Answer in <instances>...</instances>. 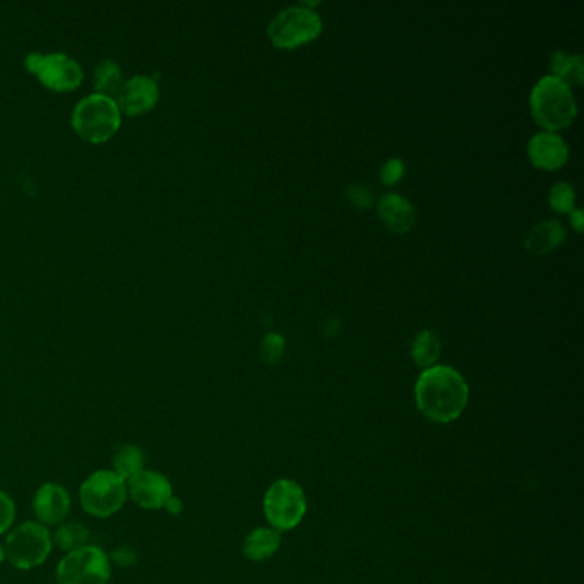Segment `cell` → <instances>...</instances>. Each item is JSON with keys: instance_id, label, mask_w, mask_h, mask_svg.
Wrapping results in <instances>:
<instances>
[{"instance_id": "obj_1", "label": "cell", "mask_w": 584, "mask_h": 584, "mask_svg": "<svg viewBox=\"0 0 584 584\" xmlns=\"http://www.w3.org/2000/svg\"><path fill=\"white\" fill-rule=\"evenodd\" d=\"M468 384L458 370L447 365L425 369L415 384L417 408L437 424H449L465 412Z\"/></svg>"}, {"instance_id": "obj_2", "label": "cell", "mask_w": 584, "mask_h": 584, "mask_svg": "<svg viewBox=\"0 0 584 584\" xmlns=\"http://www.w3.org/2000/svg\"><path fill=\"white\" fill-rule=\"evenodd\" d=\"M531 114L547 132L561 131L573 124L578 114L571 86L555 76H543L530 95Z\"/></svg>"}, {"instance_id": "obj_3", "label": "cell", "mask_w": 584, "mask_h": 584, "mask_svg": "<svg viewBox=\"0 0 584 584\" xmlns=\"http://www.w3.org/2000/svg\"><path fill=\"white\" fill-rule=\"evenodd\" d=\"M72 126L81 138L91 143H103L112 138L120 126V108L112 96H86L74 108Z\"/></svg>"}, {"instance_id": "obj_4", "label": "cell", "mask_w": 584, "mask_h": 584, "mask_svg": "<svg viewBox=\"0 0 584 584\" xmlns=\"http://www.w3.org/2000/svg\"><path fill=\"white\" fill-rule=\"evenodd\" d=\"M79 499L90 516L110 518L126 504V482L114 470L95 471L81 485Z\"/></svg>"}, {"instance_id": "obj_5", "label": "cell", "mask_w": 584, "mask_h": 584, "mask_svg": "<svg viewBox=\"0 0 584 584\" xmlns=\"http://www.w3.org/2000/svg\"><path fill=\"white\" fill-rule=\"evenodd\" d=\"M322 19L307 4L292 6L278 12L269 23L268 36L278 48H297L321 35Z\"/></svg>"}, {"instance_id": "obj_6", "label": "cell", "mask_w": 584, "mask_h": 584, "mask_svg": "<svg viewBox=\"0 0 584 584\" xmlns=\"http://www.w3.org/2000/svg\"><path fill=\"white\" fill-rule=\"evenodd\" d=\"M52 545L54 542L47 526L38 521H26L11 531L4 549L6 559H9L12 566L28 571L47 561Z\"/></svg>"}, {"instance_id": "obj_7", "label": "cell", "mask_w": 584, "mask_h": 584, "mask_svg": "<svg viewBox=\"0 0 584 584\" xmlns=\"http://www.w3.org/2000/svg\"><path fill=\"white\" fill-rule=\"evenodd\" d=\"M307 511V501L302 487L293 480H278L269 487L264 497V514L276 530L297 528Z\"/></svg>"}, {"instance_id": "obj_8", "label": "cell", "mask_w": 584, "mask_h": 584, "mask_svg": "<svg viewBox=\"0 0 584 584\" xmlns=\"http://www.w3.org/2000/svg\"><path fill=\"white\" fill-rule=\"evenodd\" d=\"M110 574L108 555L95 545H84L59 562L57 584H107Z\"/></svg>"}, {"instance_id": "obj_9", "label": "cell", "mask_w": 584, "mask_h": 584, "mask_svg": "<svg viewBox=\"0 0 584 584\" xmlns=\"http://www.w3.org/2000/svg\"><path fill=\"white\" fill-rule=\"evenodd\" d=\"M26 67L38 74L47 88L55 91L74 90L83 79V69L78 60L64 52L54 54H30L26 57Z\"/></svg>"}, {"instance_id": "obj_10", "label": "cell", "mask_w": 584, "mask_h": 584, "mask_svg": "<svg viewBox=\"0 0 584 584\" xmlns=\"http://www.w3.org/2000/svg\"><path fill=\"white\" fill-rule=\"evenodd\" d=\"M127 492L143 509H165L173 497L172 483L158 471H141L129 482Z\"/></svg>"}, {"instance_id": "obj_11", "label": "cell", "mask_w": 584, "mask_h": 584, "mask_svg": "<svg viewBox=\"0 0 584 584\" xmlns=\"http://www.w3.org/2000/svg\"><path fill=\"white\" fill-rule=\"evenodd\" d=\"M33 509L43 526L60 525L71 513V495L59 483H45L35 494Z\"/></svg>"}, {"instance_id": "obj_12", "label": "cell", "mask_w": 584, "mask_h": 584, "mask_svg": "<svg viewBox=\"0 0 584 584\" xmlns=\"http://www.w3.org/2000/svg\"><path fill=\"white\" fill-rule=\"evenodd\" d=\"M160 90L155 78L151 76H134L126 83L122 84L119 91L120 110L126 114L138 115L148 112L149 108L155 107L158 102Z\"/></svg>"}, {"instance_id": "obj_13", "label": "cell", "mask_w": 584, "mask_h": 584, "mask_svg": "<svg viewBox=\"0 0 584 584\" xmlns=\"http://www.w3.org/2000/svg\"><path fill=\"white\" fill-rule=\"evenodd\" d=\"M528 156L531 163L543 170H557L566 165L569 148L566 141L555 132H538L528 143Z\"/></svg>"}, {"instance_id": "obj_14", "label": "cell", "mask_w": 584, "mask_h": 584, "mask_svg": "<svg viewBox=\"0 0 584 584\" xmlns=\"http://www.w3.org/2000/svg\"><path fill=\"white\" fill-rule=\"evenodd\" d=\"M377 213L382 223L394 233H406L415 225V208L400 194H384L377 204Z\"/></svg>"}, {"instance_id": "obj_15", "label": "cell", "mask_w": 584, "mask_h": 584, "mask_svg": "<svg viewBox=\"0 0 584 584\" xmlns=\"http://www.w3.org/2000/svg\"><path fill=\"white\" fill-rule=\"evenodd\" d=\"M566 240V228L561 221L547 220L540 221L530 232L526 233L525 247L531 254H547L554 251Z\"/></svg>"}, {"instance_id": "obj_16", "label": "cell", "mask_w": 584, "mask_h": 584, "mask_svg": "<svg viewBox=\"0 0 584 584\" xmlns=\"http://www.w3.org/2000/svg\"><path fill=\"white\" fill-rule=\"evenodd\" d=\"M280 533L271 528H257L251 531L244 542V554L254 562H263L280 549Z\"/></svg>"}, {"instance_id": "obj_17", "label": "cell", "mask_w": 584, "mask_h": 584, "mask_svg": "<svg viewBox=\"0 0 584 584\" xmlns=\"http://www.w3.org/2000/svg\"><path fill=\"white\" fill-rule=\"evenodd\" d=\"M550 69L554 72L552 76L561 79L567 86L583 83L584 62L581 55L554 52L550 57Z\"/></svg>"}, {"instance_id": "obj_18", "label": "cell", "mask_w": 584, "mask_h": 584, "mask_svg": "<svg viewBox=\"0 0 584 584\" xmlns=\"http://www.w3.org/2000/svg\"><path fill=\"white\" fill-rule=\"evenodd\" d=\"M410 353H412L413 362L418 367L429 369L436 364L437 358L441 355V340L430 329H424L413 338Z\"/></svg>"}, {"instance_id": "obj_19", "label": "cell", "mask_w": 584, "mask_h": 584, "mask_svg": "<svg viewBox=\"0 0 584 584\" xmlns=\"http://www.w3.org/2000/svg\"><path fill=\"white\" fill-rule=\"evenodd\" d=\"M144 470V453L138 446H124L114 459V471L124 482H131Z\"/></svg>"}, {"instance_id": "obj_20", "label": "cell", "mask_w": 584, "mask_h": 584, "mask_svg": "<svg viewBox=\"0 0 584 584\" xmlns=\"http://www.w3.org/2000/svg\"><path fill=\"white\" fill-rule=\"evenodd\" d=\"M122 84H124L122 71L115 60L105 59L96 66L95 86L100 95H115L119 93Z\"/></svg>"}, {"instance_id": "obj_21", "label": "cell", "mask_w": 584, "mask_h": 584, "mask_svg": "<svg viewBox=\"0 0 584 584\" xmlns=\"http://www.w3.org/2000/svg\"><path fill=\"white\" fill-rule=\"evenodd\" d=\"M90 538V531L86 526L81 525L78 521H71V523H64L55 530L52 542L57 543V547L66 552L81 549L88 542Z\"/></svg>"}, {"instance_id": "obj_22", "label": "cell", "mask_w": 584, "mask_h": 584, "mask_svg": "<svg viewBox=\"0 0 584 584\" xmlns=\"http://www.w3.org/2000/svg\"><path fill=\"white\" fill-rule=\"evenodd\" d=\"M549 203L557 213H562V215L571 213L574 209V203H576V192H574L573 185L567 184V182H557V184L552 185Z\"/></svg>"}, {"instance_id": "obj_23", "label": "cell", "mask_w": 584, "mask_h": 584, "mask_svg": "<svg viewBox=\"0 0 584 584\" xmlns=\"http://www.w3.org/2000/svg\"><path fill=\"white\" fill-rule=\"evenodd\" d=\"M287 340L280 333H268L264 336L263 345H261V357L269 365H275L280 362L281 357L285 355Z\"/></svg>"}, {"instance_id": "obj_24", "label": "cell", "mask_w": 584, "mask_h": 584, "mask_svg": "<svg viewBox=\"0 0 584 584\" xmlns=\"http://www.w3.org/2000/svg\"><path fill=\"white\" fill-rule=\"evenodd\" d=\"M348 203L357 209H369L374 204V194L367 185L353 184L346 189Z\"/></svg>"}, {"instance_id": "obj_25", "label": "cell", "mask_w": 584, "mask_h": 584, "mask_svg": "<svg viewBox=\"0 0 584 584\" xmlns=\"http://www.w3.org/2000/svg\"><path fill=\"white\" fill-rule=\"evenodd\" d=\"M405 175V163L400 158H391L381 168V179L386 185L398 184Z\"/></svg>"}, {"instance_id": "obj_26", "label": "cell", "mask_w": 584, "mask_h": 584, "mask_svg": "<svg viewBox=\"0 0 584 584\" xmlns=\"http://www.w3.org/2000/svg\"><path fill=\"white\" fill-rule=\"evenodd\" d=\"M16 518V506L11 497L0 490V535L11 528Z\"/></svg>"}, {"instance_id": "obj_27", "label": "cell", "mask_w": 584, "mask_h": 584, "mask_svg": "<svg viewBox=\"0 0 584 584\" xmlns=\"http://www.w3.org/2000/svg\"><path fill=\"white\" fill-rule=\"evenodd\" d=\"M569 215H571V223H573L574 230H576V232L578 233L583 232L584 227L583 211H581V209H573V211H571Z\"/></svg>"}, {"instance_id": "obj_28", "label": "cell", "mask_w": 584, "mask_h": 584, "mask_svg": "<svg viewBox=\"0 0 584 584\" xmlns=\"http://www.w3.org/2000/svg\"><path fill=\"white\" fill-rule=\"evenodd\" d=\"M165 509H167L170 514H179L180 511H182V502H180L179 499L172 497V499L168 501L167 506H165Z\"/></svg>"}, {"instance_id": "obj_29", "label": "cell", "mask_w": 584, "mask_h": 584, "mask_svg": "<svg viewBox=\"0 0 584 584\" xmlns=\"http://www.w3.org/2000/svg\"><path fill=\"white\" fill-rule=\"evenodd\" d=\"M4 559H6V549L0 545V562L4 561Z\"/></svg>"}]
</instances>
